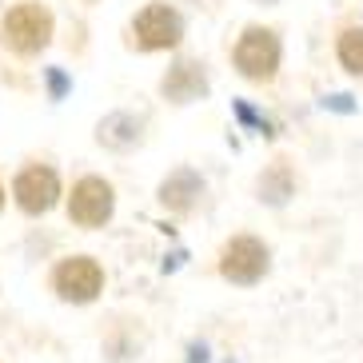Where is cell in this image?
I'll list each match as a JSON object with an SVG mask.
<instances>
[{
  "mask_svg": "<svg viewBox=\"0 0 363 363\" xmlns=\"http://www.w3.org/2000/svg\"><path fill=\"white\" fill-rule=\"evenodd\" d=\"M12 192H16V203H21L28 216H40L48 212L60 196V180H56L52 168H44V164H33V168H24L12 184Z\"/></svg>",
  "mask_w": 363,
  "mask_h": 363,
  "instance_id": "cell-6",
  "label": "cell"
},
{
  "mask_svg": "<svg viewBox=\"0 0 363 363\" xmlns=\"http://www.w3.org/2000/svg\"><path fill=\"white\" fill-rule=\"evenodd\" d=\"M0 40H4V48H12V52H21V56L40 52L44 44L52 40V16H48V9H40V4H16L4 16V24H0Z\"/></svg>",
  "mask_w": 363,
  "mask_h": 363,
  "instance_id": "cell-1",
  "label": "cell"
},
{
  "mask_svg": "<svg viewBox=\"0 0 363 363\" xmlns=\"http://www.w3.org/2000/svg\"><path fill=\"white\" fill-rule=\"evenodd\" d=\"M340 60L347 72H363V28H347L340 36Z\"/></svg>",
  "mask_w": 363,
  "mask_h": 363,
  "instance_id": "cell-11",
  "label": "cell"
},
{
  "mask_svg": "<svg viewBox=\"0 0 363 363\" xmlns=\"http://www.w3.org/2000/svg\"><path fill=\"white\" fill-rule=\"evenodd\" d=\"M235 68L247 76V80H267V76H276L279 68V40L276 33H267V28H247L235 44Z\"/></svg>",
  "mask_w": 363,
  "mask_h": 363,
  "instance_id": "cell-2",
  "label": "cell"
},
{
  "mask_svg": "<svg viewBox=\"0 0 363 363\" xmlns=\"http://www.w3.org/2000/svg\"><path fill=\"white\" fill-rule=\"evenodd\" d=\"M112 188H108V180H100V176H88V180H80L72 188V203H68V216H72L80 228H100L112 216Z\"/></svg>",
  "mask_w": 363,
  "mask_h": 363,
  "instance_id": "cell-5",
  "label": "cell"
},
{
  "mask_svg": "<svg viewBox=\"0 0 363 363\" xmlns=\"http://www.w3.org/2000/svg\"><path fill=\"white\" fill-rule=\"evenodd\" d=\"M259 192H264V200L267 203H284L291 196V180H288V168H272L259 180Z\"/></svg>",
  "mask_w": 363,
  "mask_h": 363,
  "instance_id": "cell-12",
  "label": "cell"
},
{
  "mask_svg": "<svg viewBox=\"0 0 363 363\" xmlns=\"http://www.w3.org/2000/svg\"><path fill=\"white\" fill-rule=\"evenodd\" d=\"M136 140H140V120L124 116V112H116V116H108L104 124H100V144L128 148V144H136Z\"/></svg>",
  "mask_w": 363,
  "mask_h": 363,
  "instance_id": "cell-10",
  "label": "cell"
},
{
  "mask_svg": "<svg viewBox=\"0 0 363 363\" xmlns=\"http://www.w3.org/2000/svg\"><path fill=\"white\" fill-rule=\"evenodd\" d=\"M203 192V180L196 176L192 168H180V172H172L168 180H164L160 188V200L168 203V208H176V212H188L196 203V196Z\"/></svg>",
  "mask_w": 363,
  "mask_h": 363,
  "instance_id": "cell-9",
  "label": "cell"
},
{
  "mask_svg": "<svg viewBox=\"0 0 363 363\" xmlns=\"http://www.w3.org/2000/svg\"><path fill=\"white\" fill-rule=\"evenodd\" d=\"M136 40L144 48H172V44H180L184 36V21L180 12L168 9V4H148V9L136 16Z\"/></svg>",
  "mask_w": 363,
  "mask_h": 363,
  "instance_id": "cell-7",
  "label": "cell"
},
{
  "mask_svg": "<svg viewBox=\"0 0 363 363\" xmlns=\"http://www.w3.org/2000/svg\"><path fill=\"white\" fill-rule=\"evenodd\" d=\"M52 288L60 291V299H68V303H88V299H96L100 288H104V272H100L96 259L72 256L52 272Z\"/></svg>",
  "mask_w": 363,
  "mask_h": 363,
  "instance_id": "cell-3",
  "label": "cell"
},
{
  "mask_svg": "<svg viewBox=\"0 0 363 363\" xmlns=\"http://www.w3.org/2000/svg\"><path fill=\"white\" fill-rule=\"evenodd\" d=\"M0 208H4V188H0Z\"/></svg>",
  "mask_w": 363,
  "mask_h": 363,
  "instance_id": "cell-13",
  "label": "cell"
},
{
  "mask_svg": "<svg viewBox=\"0 0 363 363\" xmlns=\"http://www.w3.org/2000/svg\"><path fill=\"white\" fill-rule=\"evenodd\" d=\"M160 88H164V96L176 100V104H192V100H200L203 92H208L203 65H196V60H176V65L168 68Z\"/></svg>",
  "mask_w": 363,
  "mask_h": 363,
  "instance_id": "cell-8",
  "label": "cell"
},
{
  "mask_svg": "<svg viewBox=\"0 0 363 363\" xmlns=\"http://www.w3.org/2000/svg\"><path fill=\"white\" fill-rule=\"evenodd\" d=\"M220 272H224V279H232V284H256L267 272V247L259 244L256 235H235L232 244L224 247Z\"/></svg>",
  "mask_w": 363,
  "mask_h": 363,
  "instance_id": "cell-4",
  "label": "cell"
}]
</instances>
